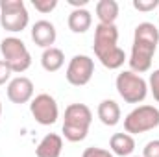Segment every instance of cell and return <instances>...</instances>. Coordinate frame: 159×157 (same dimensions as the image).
Here are the masks:
<instances>
[{
    "mask_svg": "<svg viewBox=\"0 0 159 157\" xmlns=\"http://www.w3.org/2000/svg\"><path fill=\"white\" fill-rule=\"evenodd\" d=\"M117 43H119V28L115 24H100V22L96 24L93 50L98 61L109 70L120 69L126 61V52Z\"/></svg>",
    "mask_w": 159,
    "mask_h": 157,
    "instance_id": "cell-1",
    "label": "cell"
},
{
    "mask_svg": "<svg viewBox=\"0 0 159 157\" xmlns=\"http://www.w3.org/2000/svg\"><path fill=\"white\" fill-rule=\"evenodd\" d=\"M93 122V111L85 104H70L65 109L63 137L69 142H80L87 137Z\"/></svg>",
    "mask_w": 159,
    "mask_h": 157,
    "instance_id": "cell-2",
    "label": "cell"
},
{
    "mask_svg": "<svg viewBox=\"0 0 159 157\" xmlns=\"http://www.w3.org/2000/svg\"><path fill=\"white\" fill-rule=\"evenodd\" d=\"M0 52H2V59L6 61V65L15 74H22V72H26L32 67V56H30L26 44L19 37H6V39H2Z\"/></svg>",
    "mask_w": 159,
    "mask_h": 157,
    "instance_id": "cell-3",
    "label": "cell"
},
{
    "mask_svg": "<svg viewBox=\"0 0 159 157\" xmlns=\"http://www.w3.org/2000/svg\"><path fill=\"white\" fill-rule=\"evenodd\" d=\"M30 22L28 9L22 0H0V26L6 32L19 34Z\"/></svg>",
    "mask_w": 159,
    "mask_h": 157,
    "instance_id": "cell-4",
    "label": "cell"
},
{
    "mask_svg": "<svg viewBox=\"0 0 159 157\" xmlns=\"http://www.w3.org/2000/svg\"><path fill=\"white\" fill-rule=\"evenodd\" d=\"M117 92L120 98L128 104H141L144 102L146 94H148V83L144 81L143 76L131 72V70H122L117 76Z\"/></svg>",
    "mask_w": 159,
    "mask_h": 157,
    "instance_id": "cell-5",
    "label": "cell"
},
{
    "mask_svg": "<svg viewBox=\"0 0 159 157\" xmlns=\"http://www.w3.org/2000/svg\"><path fill=\"white\" fill-rule=\"evenodd\" d=\"M159 126V109L154 105H139L124 118V129L129 135L146 133Z\"/></svg>",
    "mask_w": 159,
    "mask_h": 157,
    "instance_id": "cell-6",
    "label": "cell"
},
{
    "mask_svg": "<svg viewBox=\"0 0 159 157\" xmlns=\"http://www.w3.org/2000/svg\"><path fill=\"white\" fill-rule=\"evenodd\" d=\"M159 43H152V41H144V39H133V46H131V54H129V70L135 74H143L148 72L152 67V59L154 54L157 50Z\"/></svg>",
    "mask_w": 159,
    "mask_h": 157,
    "instance_id": "cell-7",
    "label": "cell"
},
{
    "mask_svg": "<svg viewBox=\"0 0 159 157\" xmlns=\"http://www.w3.org/2000/svg\"><path fill=\"white\" fill-rule=\"evenodd\" d=\"M30 113L35 118V122L41 126H52L59 118V107L54 96L41 92L30 102Z\"/></svg>",
    "mask_w": 159,
    "mask_h": 157,
    "instance_id": "cell-8",
    "label": "cell"
},
{
    "mask_svg": "<svg viewBox=\"0 0 159 157\" xmlns=\"http://www.w3.org/2000/svg\"><path fill=\"white\" fill-rule=\"evenodd\" d=\"M93 74H94V61L89 56L78 54L69 61L65 78L74 87H83V85H87L91 81Z\"/></svg>",
    "mask_w": 159,
    "mask_h": 157,
    "instance_id": "cell-9",
    "label": "cell"
},
{
    "mask_svg": "<svg viewBox=\"0 0 159 157\" xmlns=\"http://www.w3.org/2000/svg\"><path fill=\"white\" fill-rule=\"evenodd\" d=\"M7 98L13 104H28L34 100V81L26 76H17L7 83Z\"/></svg>",
    "mask_w": 159,
    "mask_h": 157,
    "instance_id": "cell-10",
    "label": "cell"
},
{
    "mask_svg": "<svg viewBox=\"0 0 159 157\" xmlns=\"http://www.w3.org/2000/svg\"><path fill=\"white\" fill-rule=\"evenodd\" d=\"M57 39V32H56V26L50 22V20H37L34 26H32V41L41 46V48H52V44Z\"/></svg>",
    "mask_w": 159,
    "mask_h": 157,
    "instance_id": "cell-11",
    "label": "cell"
},
{
    "mask_svg": "<svg viewBox=\"0 0 159 157\" xmlns=\"http://www.w3.org/2000/svg\"><path fill=\"white\" fill-rule=\"evenodd\" d=\"M61 152H63V137L57 133L44 135L35 148L37 157H61Z\"/></svg>",
    "mask_w": 159,
    "mask_h": 157,
    "instance_id": "cell-12",
    "label": "cell"
},
{
    "mask_svg": "<svg viewBox=\"0 0 159 157\" xmlns=\"http://www.w3.org/2000/svg\"><path fill=\"white\" fill-rule=\"evenodd\" d=\"M109 148L111 154L119 157H131L135 150V139L129 133H115L109 139Z\"/></svg>",
    "mask_w": 159,
    "mask_h": 157,
    "instance_id": "cell-13",
    "label": "cell"
},
{
    "mask_svg": "<svg viewBox=\"0 0 159 157\" xmlns=\"http://www.w3.org/2000/svg\"><path fill=\"white\" fill-rule=\"evenodd\" d=\"M96 113H98V118H100V122L104 124V126H109V128H113V126H117L120 122V105L115 102V100H102L100 104H98V109H96Z\"/></svg>",
    "mask_w": 159,
    "mask_h": 157,
    "instance_id": "cell-14",
    "label": "cell"
},
{
    "mask_svg": "<svg viewBox=\"0 0 159 157\" xmlns=\"http://www.w3.org/2000/svg\"><path fill=\"white\" fill-rule=\"evenodd\" d=\"M67 24H69L70 32H74V34H85L91 28V24H93V15L85 7L83 9H72L70 15H69Z\"/></svg>",
    "mask_w": 159,
    "mask_h": 157,
    "instance_id": "cell-15",
    "label": "cell"
},
{
    "mask_svg": "<svg viewBox=\"0 0 159 157\" xmlns=\"http://www.w3.org/2000/svg\"><path fill=\"white\" fill-rule=\"evenodd\" d=\"M41 65L46 72H57L63 65H65V54L61 48H46L41 56Z\"/></svg>",
    "mask_w": 159,
    "mask_h": 157,
    "instance_id": "cell-16",
    "label": "cell"
},
{
    "mask_svg": "<svg viewBox=\"0 0 159 157\" xmlns=\"http://www.w3.org/2000/svg\"><path fill=\"white\" fill-rule=\"evenodd\" d=\"M96 17L100 24H115L119 17V2L115 0H100L96 2Z\"/></svg>",
    "mask_w": 159,
    "mask_h": 157,
    "instance_id": "cell-17",
    "label": "cell"
},
{
    "mask_svg": "<svg viewBox=\"0 0 159 157\" xmlns=\"http://www.w3.org/2000/svg\"><path fill=\"white\" fill-rule=\"evenodd\" d=\"M157 6H159V0H133V7L137 11H143V13L154 11Z\"/></svg>",
    "mask_w": 159,
    "mask_h": 157,
    "instance_id": "cell-18",
    "label": "cell"
},
{
    "mask_svg": "<svg viewBox=\"0 0 159 157\" xmlns=\"http://www.w3.org/2000/svg\"><path fill=\"white\" fill-rule=\"evenodd\" d=\"M32 4L39 13H50L52 9H56L57 0H32Z\"/></svg>",
    "mask_w": 159,
    "mask_h": 157,
    "instance_id": "cell-19",
    "label": "cell"
},
{
    "mask_svg": "<svg viewBox=\"0 0 159 157\" xmlns=\"http://www.w3.org/2000/svg\"><path fill=\"white\" fill-rule=\"evenodd\" d=\"M148 89L152 91L154 100L159 104V69H157V70H154V72L150 74V79H148Z\"/></svg>",
    "mask_w": 159,
    "mask_h": 157,
    "instance_id": "cell-20",
    "label": "cell"
},
{
    "mask_svg": "<svg viewBox=\"0 0 159 157\" xmlns=\"http://www.w3.org/2000/svg\"><path fill=\"white\" fill-rule=\"evenodd\" d=\"M81 157H115L109 150H104V148H96V146H91V148H85Z\"/></svg>",
    "mask_w": 159,
    "mask_h": 157,
    "instance_id": "cell-21",
    "label": "cell"
},
{
    "mask_svg": "<svg viewBox=\"0 0 159 157\" xmlns=\"http://www.w3.org/2000/svg\"><path fill=\"white\" fill-rule=\"evenodd\" d=\"M143 157H159V139L146 142V146L143 148Z\"/></svg>",
    "mask_w": 159,
    "mask_h": 157,
    "instance_id": "cell-22",
    "label": "cell"
},
{
    "mask_svg": "<svg viewBox=\"0 0 159 157\" xmlns=\"http://www.w3.org/2000/svg\"><path fill=\"white\" fill-rule=\"evenodd\" d=\"M11 69L6 65V61L4 59H0V85H4L6 81H9V78H11Z\"/></svg>",
    "mask_w": 159,
    "mask_h": 157,
    "instance_id": "cell-23",
    "label": "cell"
},
{
    "mask_svg": "<svg viewBox=\"0 0 159 157\" xmlns=\"http://www.w3.org/2000/svg\"><path fill=\"white\" fill-rule=\"evenodd\" d=\"M0 118H2V102H0Z\"/></svg>",
    "mask_w": 159,
    "mask_h": 157,
    "instance_id": "cell-24",
    "label": "cell"
},
{
    "mask_svg": "<svg viewBox=\"0 0 159 157\" xmlns=\"http://www.w3.org/2000/svg\"><path fill=\"white\" fill-rule=\"evenodd\" d=\"M131 157H133V155H131Z\"/></svg>",
    "mask_w": 159,
    "mask_h": 157,
    "instance_id": "cell-25",
    "label": "cell"
}]
</instances>
